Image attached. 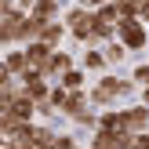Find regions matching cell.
<instances>
[{"label": "cell", "mask_w": 149, "mask_h": 149, "mask_svg": "<svg viewBox=\"0 0 149 149\" xmlns=\"http://www.w3.org/2000/svg\"><path fill=\"white\" fill-rule=\"evenodd\" d=\"M106 51H98V47H95V51H84V69H91V73H98V69H106Z\"/></svg>", "instance_id": "30bf717a"}, {"label": "cell", "mask_w": 149, "mask_h": 149, "mask_svg": "<svg viewBox=\"0 0 149 149\" xmlns=\"http://www.w3.org/2000/svg\"><path fill=\"white\" fill-rule=\"evenodd\" d=\"M51 55H55V47L51 44H44V40H33V44H26V58H29V69H47V62H51Z\"/></svg>", "instance_id": "277c9868"}, {"label": "cell", "mask_w": 149, "mask_h": 149, "mask_svg": "<svg viewBox=\"0 0 149 149\" xmlns=\"http://www.w3.org/2000/svg\"><path fill=\"white\" fill-rule=\"evenodd\" d=\"M120 113H124V131H127V135H146L149 106H131V109H120Z\"/></svg>", "instance_id": "3957f363"}, {"label": "cell", "mask_w": 149, "mask_h": 149, "mask_svg": "<svg viewBox=\"0 0 149 149\" xmlns=\"http://www.w3.org/2000/svg\"><path fill=\"white\" fill-rule=\"evenodd\" d=\"M58 11H62V0H36L29 15H36L44 22H58Z\"/></svg>", "instance_id": "8992f818"}, {"label": "cell", "mask_w": 149, "mask_h": 149, "mask_svg": "<svg viewBox=\"0 0 149 149\" xmlns=\"http://www.w3.org/2000/svg\"><path fill=\"white\" fill-rule=\"evenodd\" d=\"M69 33V26H65V22H47V26H44V33H40V40L44 44H51V47L58 51V44H62V36Z\"/></svg>", "instance_id": "ba28073f"}, {"label": "cell", "mask_w": 149, "mask_h": 149, "mask_svg": "<svg viewBox=\"0 0 149 149\" xmlns=\"http://www.w3.org/2000/svg\"><path fill=\"white\" fill-rule=\"evenodd\" d=\"M116 40L127 51H142L146 47V22L142 18H120L116 22Z\"/></svg>", "instance_id": "7a4b0ae2"}, {"label": "cell", "mask_w": 149, "mask_h": 149, "mask_svg": "<svg viewBox=\"0 0 149 149\" xmlns=\"http://www.w3.org/2000/svg\"><path fill=\"white\" fill-rule=\"evenodd\" d=\"M58 84H62L65 91H84V84H87V69H69Z\"/></svg>", "instance_id": "9c48e42d"}, {"label": "cell", "mask_w": 149, "mask_h": 149, "mask_svg": "<svg viewBox=\"0 0 149 149\" xmlns=\"http://www.w3.org/2000/svg\"><path fill=\"white\" fill-rule=\"evenodd\" d=\"M55 149H77V138H73V135H58V146Z\"/></svg>", "instance_id": "5bb4252c"}, {"label": "cell", "mask_w": 149, "mask_h": 149, "mask_svg": "<svg viewBox=\"0 0 149 149\" xmlns=\"http://www.w3.org/2000/svg\"><path fill=\"white\" fill-rule=\"evenodd\" d=\"M65 98H69V91H65V87L58 84L55 91H51V98H47V102H51V106H55V109H62V106H65Z\"/></svg>", "instance_id": "4fadbf2b"}, {"label": "cell", "mask_w": 149, "mask_h": 149, "mask_svg": "<svg viewBox=\"0 0 149 149\" xmlns=\"http://www.w3.org/2000/svg\"><path fill=\"white\" fill-rule=\"evenodd\" d=\"M138 18H142V22H149V4H142V11H138Z\"/></svg>", "instance_id": "2e32d148"}, {"label": "cell", "mask_w": 149, "mask_h": 149, "mask_svg": "<svg viewBox=\"0 0 149 149\" xmlns=\"http://www.w3.org/2000/svg\"><path fill=\"white\" fill-rule=\"evenodd\" d=\"M131 87H135V84H127V80H116V77H98V84H95L87 95H91V102H95V106H106V109H109L116 98H120V95H127Z\"/></svg>", "instance_id": "6da1fadb"}, {"label": "cell", "mask_w": 149, "mask_h": 149, "mask_svg": "<svg viewBox=\"0 0 149 149\" xmlns=\"http://www.w3.org/2000/svg\"><path fill=\"white\" fill-rule=\"evenodd\" d=\"M73 120L80 124V127H91V131H98V113H91V109H84L80 116H73Z\"/></svg>", "instance_id": "7c38bea8"}, {"label": "cell", "mask_w": 149, "mask_h": 149, "mask_svg": "<svg viewBox=\"0 0 149 149\" xmlns=\"http://www.w3.org/2000/svg\"><path fill=\"white\" fill-rule=\"evenodd\" d=\"M87 102H91V95H87V91H69V98H65L62 113H65V116H80V113L87 109Z\"/></svg>", "instance_id": "52a82bcc"}, {"label": "cell", "mask_w": 149, "mask_h": 149, "mask_svg": "<svg viewBox=\"0 0 149 149\" xmlns=\"http://www.w3.org/2000/svg\"><path fill=\"white\" fill-rule=\"evenodd\" d=\"M102 51H106V62H109V65H116V62H120L124 55H127V47H124L120 40H109V44H106Z\"/></svg>", "instance_id": "8fae6325"}, {"label": "cell", "mask_w": 149, "mask_h": 149, "mask_svg": "<svg viewBox=\"0 0 149 149\" xmlns=\"http://www.w3.org/2000/svg\"><path fill=\"white\" fill-rule=\"evenodd\" d=\"M29 69V58H26V47H11L4 55V73L7 77H26Z\"/></svg>", "instance_id": "5b68a950"}, {"label": "cell", "mask_w": 149, "mask_h": 149, "mask_svg": "<svg viewBox=\"0 0 149 149\" xmlns=\"http://www.w3.org/2000/svg\"><path fill=\"white\" fill-rule=\"evenodd\" d=\"M77 4H84L87 11H98V7H106V4H113V0H77Z\"/></svg>", "instance_id": "9a60e30c"}]
</instances>
